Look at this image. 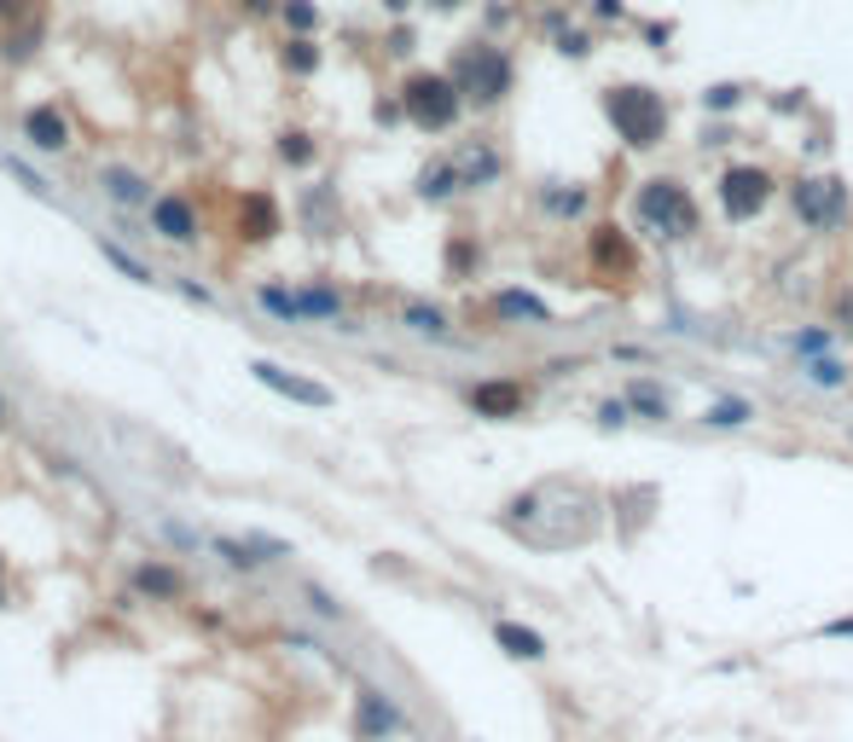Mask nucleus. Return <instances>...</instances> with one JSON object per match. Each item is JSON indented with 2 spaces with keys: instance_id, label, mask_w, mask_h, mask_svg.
<instances>
[{
  "instance_id": "obj_1",
  "label": "nucleus",
  "mask_w": 853,
  "mask_h": 742,
  "mask_svg": "<svg viewBox=\"0 0 853 742\" xmlns=\"http://www.w3.org/2000/svg\"><path fill=\"white\" fill-rule=\"evenodd\" d=\"M400 111H407V123H418L424 133H447L464 111V93H459L454 76L418 71V76L400 81Z\"/></svg>"
},
{
  "instance_id": "obj_2",
  "label": "nucleus",
  "mask_w": 853,
  "mask_h": 742,
  "mask_svg": "<svg viewBox=\"0 0 853 742\" xmlns=\"http://www.w3.org/2000/svg\"><path fill=\"white\" fill-rule=\"evenodd\" d=\"M604 111H610L615 133H622L633 151L657 145L662 133H667V105H662V93H650V88H610L604 93Z\"/></svg>"
},
{
  "instance_id": "obj_3",
  "label": "nucleus",
  "mask_w": 853,
  "mask_h": 742,
  "mask_svg": "<svg viewBox=\"0 0 853 742\" xmlns=\"http://www.w3.org/2000/svg\"><path fill=\"white\" fill-rule=\"evenodd\" d=\"M459 81V93H464V105H499V99L511 93V59L499 53V47L488 41H471L459 53V64L447 71Z\"/></svg>"
},
{
  "instance_id": "obj_4",
  "label": "nucleus",
  "mask_w": 853,
  "mask_h": 742,
  "mask_svg": "<svg viewBox=\"0 0 853 742\" xmlns=\"http://www.w3.org/2000/svg\"><path fill=\"white\" fill-rule=\"evenodd\" d=\"M639 215H645V227L667 232V239H691L697 232V204H691V192H685L679 180H645L639 186Z\"/></svg>"
},
{
  "instance_id": "obj_5",
  "label": "nucleus",
  "mask_w": 853,
  "mask_h": 742,
  "mask_svg": "<svg viewBox=\"0 0 853 742\" xmlns=\"http://www.w3.org/2000/svg\"><path fill=\"white\" fill-rule=\"evenodd\" d=\"M766 204H773V175H766V168L743 163V168H726L721 175V209L731 221H755Z\"/></svg>"
},
{
  "instance_id": "obj_6",
  "label": "nucleus",
  "mask_w": 853,
  "mask_h": 742,
  "mask_svg": "<svg viewBox=\"0 0 853 742\" xmlns=\"http://www.w3.org/2000/svg\"><path fill=\"white\" fill-rule=\"evenodd\" d=\"M250 378L262 383V389H273L284 400H296V407H331V389L326 383H314V378H296L291 366H279V360H250Z\"/></svg>"
},
{
  "instance_id": "obj_7",
  "label": "nucleus",
  "mask_w": 853,
  "mask_h": 742,
  "mask_svg": "<svg viewBox=\"0 0 853 742\" xmlns=\"http://www.w3.org/2000/svg\"><path fill=\"white\" fill-rule=\"evenodd\" d=\"M464 400H471L476 418H494V424H506V418H523L529 389H523L517 378H488V383H471V389H464Z\"/></svg>"
},
{
  "instance_id": "obj_8",
  "label": "nucleus",
  "mask_w": 853,
  "mask_h": 742,
  "mask_svg": "<svg viewBox=\"0 0 853 742\" xmlns=\"http://www.w3.org/2000/svg\"><path fill=\"white\" fill-rule=\"evenodd\" d=\"M848 209V186L842 180H801L795 186V215L807 227H836Z\"/></svg>"
},
{
  "instance_id": "obj_9",
  "label": "nucleus",
  "mask_w": 853,
  "mask_h": 742,
  "mask_svg": "<svg viewBox=\"0 0 853 742\" xmlns=\"http://www.w3.org/2000/svg\"><path fill=\"white\" fill-rule=\"evenodd\" d=\"M152 232L163 244H198L204 232H198V209H192V197H180V192H163V197H152Z\"/></svg>"
},
{
  "instance_id": "obj_10",
  "label": "nucleus",
  "mask_w": 853,
  "mask_h": 742,
  "mask_svg": "<svg viewBox=\"0 0 853 742\" xmlns=\"http://www.w3.org/2000/svg\"><path fill=\"white\" fill-rule=\"evenodd\" d=\"M232 232H239L244 244L279 239V204H273V192H239V215H232Z\"/></svg>"
},
{
  "instance_id": "obj_11",
  "label": "nucleus",
  "mask_w": 853,
  "mask_h": 742,
  "mask_svg": "<svg viewBox=\"0 0 853 742\" xmlns=\"http://www.w3.org/2000/svg\"><path fill=\"white\" fill-rule=\"evenodd\" d=\"M24 140L36 145V151H64V145H71V116H64L59 105L24 111Z\"/></svg>"
},
{
  "instance_id": "obj_12",
  "label": "nucleus",
  "mask_w": 853,
  "mask_h": 742,
  "mask_svg": "<svg viewBox=\"0 0 853 742\" xmlns=\"http://www.w3.org/2000/svg\"><path fill=\"white\" fill-rule=\"evenodd\" d=\"M633 261H639V256H633L622 227H593V267H598V273H622L627 279Z\"/></svg>"
},
{
  "instance_id": "obj_13",
  "label": "nucleus",
  "mask_w": 853,
  "mask_h": 742,
  "mask_svg": "<svg viewBox=\"0 0 853 742\" xmlns=\"http://www.w3.org/2000/svg\"><path fill=\"white\" fill-rule=\"evenodd\" d=\"M133 592L152 598V603H175L180 592H187V580H180V568H175V563H157V556H152V563L133 568Z\"/></svg>"
},
{
  "instance_id": "obj_14",
  "label": "nucleus",
  "mask_w": 853,
  "mask_h": 742,
  "mask_svg": "<svg viewBox=\"0 0 853 742\" xmlns=\"http://www.w3.org/2000/svg\"><path fill=\"white\" fill-rule=\"evenodd\" d=\"M99 180H105V197H111V204H123V209H152V186H145V175H133V168L116 163V168H105Z\"/></svg>"
},
{
  "instance_id": "obj_15",
  "label": "nucleus",
  "mask_w": 853,
  "mask_h": 742,
  "mask_svg": "<svg viewBox=\"0 0 853 742\" xmlns=\"http://www.w3.org/2000/svg\"><path fill=\"white\" fill-rule=\"evenodd\" d=\"M494 638H499L506 655H517V662H540L546 655V638L534 627H517V621H494Z\"/></svg>"
},
{
  "instance_id": "obj_16",
  "label": "nucleus",
  "mask_w": 853,
  "mask_h": 742,
  "mask_svg": "<svg viewBox=\"0 0 853 742\" xmlns=\"http://www.w3.org/2000/svg\"><path fill=\"white\" fill-rule=\"evenodd\" d=\"M296 308H303V319H326V325H338L343 296L331 291V284H296Z\"/></svg>"
},
{
  "instance_id": "obj_17",
  "label": "nucleus",
  "mask_w": 853,
  "mask_h": 742,
  "mask_svg": "<svg viewBox=\"0 0 853 742\" xmlns=\"http://www.w3.org/2000/svg\"><path fill=\"white\" fill-rule=\"evenodd\" d=\"M464 186V175H459V163L447 157V163H430L424 175H418V197H430V204H442V197H454Z\"/></svg>"
},
{
  "instance_id": "obj_18",
  "label": "nucleus",
  "mask_w": 853,
  "mask_h": 742,
  "mask_svg": "<svg viewBox=\"0 0 853 742\" xmlns=\"http://www.w3.org/2000/svg\"><path fill=\"white\" fill-rule=\"evenodd\" d=\"M273 151H279L284 168H314V157H320V145H314L308 128H284L279 140H273Z\"/></svg>"
},
{
  "instance_id": "obj_19",
  "label": "nucleus",
  "mask_w": 853,
  "mask_h": 742,
  "mask_svg": "<svg viewBox=\"0 0 853 742\" xmlns=\"http://www.w3.org/2000/svg\"><path fill=\"white\" fill-rule=\"evenodd\" d=\"M454 163H459L464 186H488V180L499 175V151H494V145H464Z\"/></svg>"
},
{
  "instance_id": "obj_20",
  "label": "nucleus",
  "mask_w": 853,
  "mask_h": 742,
  "mask_svg": "<svg viewBox=\"0 0 853 742\" xmlns=\"http://www.w3.org/2000/svg\"><path fill=\"white\" fill-rule=\"evenodd\" d=\"M36 53H41V18H24L7 41H0V59L7 64H29Z\"/></svg>"
},
{
  "instance_id": "obj_21",
  "label": "nucleus",
  "mask_w": 853,
  "mask_h": 742,
  "mask_svg": "<svg viewBox=\"0 0 853 742\" xmlns=\"http://www.w3.org/2000/svg\"><path fill=\"white\" fill-rule=\"evenodd\" d=\"M400 714L390 702L378 696V690H360V737H383V731H395Z\"/></svg>"
},
{
  "instance_id": "obj_22",
  "label": "nucleus",
  "mask_w": 853,
  "mask_h": 742,
  "mask_svg": "<svg viewBox=\"0 0 853 742\" xmlns=\"http://www.w3.org/2000/svg\"><path fill=\"white\" fill-rule=\"evenodd\" d=\"M279 64L291 76H314V71H320V47H314V36H291L279 47Z\"/></svg>"
},
{
  "instance_id": "obj_23",
  "label": "nucleus",
  "mask_w": 853,
  "mask_h": 742,
  "mask_svg": "<svg viewBox=\"0 0 853 742\" xmlns=\"http://www.w3.org/2000/svg\"><path fill=\"white\" fill-rule=\"evenodd\" d=\"M494 314H506V319H534V325H546V302H534L529 291H499L494 296Z\"/></svg>"
},
{
  "instance_id": "obj_24",
  "label": "nucleus",
  "mask_w": 853,
  "mask_h": 742,
  "mask_svg": "<svg viewBox=\"0 0 853 742\" xmlns=\"http://www.w3.org/2000/svg\"><path fill=\"white\" fill-rule=\"evenodd\" d=\"M256 302L273 319H284V325H303V308H296V291H284V284H256Z\"/></svg>"
},
{
  "instance_id": "obj_25",
  "label": "nucleus",
  "mask_w": 853,
  "mask_h": 742,
  "mask_svg": "<svg viewBox=\"0 0 853 742\" xmlns=\"http://www.w3.org/2000/svg\"><path fill=\"white\" fill-rule=\"evenodd\" d=\"M99 256H105V261H111V267H116V273H123V279H133V284H157V273H152V267H145L140 256H128L123 244L99 239Z\"/></svg>"
},
{
  "instance_id": "obj_26",
  "label": "nucleus",
  "mask_w": 853,
  "mask_h": 742,
  "mask_svg": "<svg viewBox=\"0 0 853 742\" xmlns=\"http://www.w3.org/2000/svg\"><path fill=\"white\" fill-rule=\"evenodd\" d=\"M400 325L418 331V336H447V314L430 308V302H407V308H400Z\"/></svg>"
},
{
  "instance_id": "obj_27",
  "label": "nucleus",
  "mask_w": 853,
  "mask_h": 742,
  "mask_svg": "<svg viewBox=\"0 0 853 742\" xmlns=\"http://www.w3.org/2000/svg\"><path fill=\"white\" fill-rule=\"evenodd\" d=\"M279 18H284L291 36H314V29H320V7H314V0H284Z\"/></svg>"
},
{
  "instance_id": "obj_28",
  "label": "nucleus",
  "mask_w": 853,
  "mask_h": 742,
  "mask_svg": "<svg viewBox=\"0 0 853 742\" xmlns=\"http://www.w3.org/2000/svg\"><path fill=\"white\" fill-rule=\"evenodd\" d=\"M215 556H227V568H239V575H250V568H262V556L250 539H215Z\"/></svg>"
},
{
  "instance_id": "obj_29",
  "label": "nucleus",
  "mask_w": 853,
  "mask_h": 742,
  "mask_svg": "<svg viewBox=\"0 0 853 742\" xmlns=\"http://www.w3.org/2000/svg\"><path fill=\"white\" fill-rule=\"evenodd\" d=\"M0 168H7V175H18V180H24V186H29V192H36V197H53V186H47L41 175H29V168H24L18 157H0Z\"/></svg>"
},
{
  "instance_id": "obj_30",
  "label": "nucleus",
  "mask_w": 853,
  "mask_h": 742,
  "mask_svg": "<svg viewBox=\"0 0 853 742\" xmlns=\"http://www.w3.org/2000/svg\"><path fill=\"white\" fill-rule=\"evenodd\" d=\"M627 395H633V407H645L650 418H662V412H667V400H662L657 389H650V383H633V389H627Z\"/></svg>"
},
{
  "instance_id": "obj_31",
  "label": "nucleus",
  "mask_w": 853,
  "mask_h": 742,
  "mask_svg": "<svg viewBox=\"0 0 853 742\" xmlns=\"http://www.w3.org/2000/svg\"><path fill=\"white\" fill-rule=\"evenodd\" d=\"M175 291L187 296V302H198V308H209V302H215V291H204V284L187 279V273H175Z\"/></svg>"
},
{
  "instance_id": "obj_32",
  "label": "nucleus",
  "mask_w": 853,
  "mask_h": 742,
  "mask_svg": "<svg viewBox=\"0 0 853 742\" xmlns=\"http://www.w3.org/2000/svg\"><path fill=\"white\" fill-rule=\"evenodd\" d=\"M581 204H587L581 192H546V209H558V215H581Z\"/></svg>"
},
{
  "instance_id": "obj_33",
  "label": "nucleus",
  "mask_w": 853,
  "mask_h": 742,
  "mask_svg": "<svg viewBox=\"0 0 853 742\" xmlns=\"http://www.w3.org/2000/svg\"><path fill=\"white\" fill-rule=\"evenodd\" d=\"M743 418H749V412L738 407V400H726V407H714V412H709V424H721V430H731V424H743Z\"/></svg>"
},
{
  "instance_id": "obj_34",
  "label": "nucleus",
  "mask_w": 853,
  "mask_h": 742,
  "mask_svg": "<svg viewBox=\"0 0 853 742\" xmlns=\"http://www.w3.org/2000/svg\"><path fill=\"white\" fill-rule=\"evenodd\" d=\"M308 603H314V610H320L326 621H343V603H331V598L320 592V586H308Z\"/></svg>"
},
{
  "instance_id": "obj_35",
  "label": "nucleus",
  "mask_w": 853,
  "mask_h": 742,
  "mask_svg": "<svg viewBox=\"0 0 853 742\" xmlns=\"http://www.w3.org/2000/svg\"><path fill=\"white\" fill-rule=\"evenodd\" d=\"M702 105H714V111H731V105H738V88H714V93H702Z\"/></svg>"
},
{
  "instance_id": "obj_36",
  "label": "nucleus",
  "mask_w": 853,
  "mask_h": 742,
  "mask_svg": "<svg viewBox=\"0 0 853 742\" xmlns=\"http://www.w3.org/2000/svg\"><path fill=\"white\" fill-rule=\"evenodd\" d=\"M558 53H569V59H587L593 47H587V36H558Z\"/></svg>"
},
{
  "instance_id": "obj_37",
  "label": "nucleus",
  "mask_w": 853,
  "mask_h": 742,
  "mask_svg": "<svg viewBox=\"0 0 853 742\" xmlns=\"http://www.w3.org/2000/svg\"><path fill=\"white\" fill-rule=\"evenodd\" d=\"M239 7L250 12V18H273V12L284 7V0H239Z\"/></svg>"
},
{
  "instance_id": "obj_38",
  "label": "nucleus",
  "mask_w": 853,
  "mask_h": 742,
  "mask_svg": "<svg viewBox=\"0 0 853 742\" xmlns=\"http://www.w3.org/2000/svg\"><path fill=\"white\" fill-rule=\"evenodd\" d=\"M447 267H454V273H464V267H471V244H464V239L447 250Z\"/></svg>"
},
{
  "instance_id": "obj_39",
  "label": "nucleus",
  "mask_w": 853,
  "mask_h": 742,
  "mask_svg": "<svg viewBox=\"0 0 853 742\" xmlns=\"http://www.w3.org/2000/svg\"><path fill=\"white\" fill-rule=\"evenodd\" d=\"M18 12H24V18H36V7H24V0H0V18H18Z\"/></svg>"
},
{
  "instance_id": "obj_40",
  "label": "nucleus",
  "mask_w": 853,
  "mask_h": 742,
  "mask_svg": "<svg viewBox=\"0 0 853 742\" xmlns=\"http://www.w3.org/2000/svg\"><path fill=\"white\" fill-rule=\"evenodd\" d=\"M598 418H604V424H627V407H622V400H610V407H598Z\"/></svg>"
},
{
  "instance_id": "obj_41",
  "label": "nucleus",
  "mask_w": 853,
  "mask_h": 742,
  "mask_svg": "<svg viewBox=\"0 0 853 742\" xmlns=\"http://www.w3.org/2000/svg\"><path fill=\"white\" fill-rule=\"evenodd\" d=\"M390 53H395V59L412 53V29H395V36H390Z\"/></svg>"
},
{
  "instance_id": "obj_42",
  "label": "nucleus",
  "mask_w": 853,
  "mask_h": 742,
  "mask_svg": "<svg viewBox=\"0 0 853 742\" xmlns=\"http://www.w3.org/2000/svg\"><path fill=\"white\" fill-rule=\"evenodd\" d=\"M598 18H622V0H598Z\"/></svg>"
},
{
  "instance_id": "obj_43",
  "label": "nucleus",
  "mask_w": 853,
  "mask_h": 742,
  "mask_svg": "<svg viewBox=\"0 0 853 742\" xmlns=\"http://www.w3.org/2000/svg\"><path fill=\"white\" fill-rule=\"evenodd\" d=\"M383 7H390V12H407V7H412V0H383Z\"/></svg>"
},
{
  "instance_id": "obj_44",
  "label": "nucleus",
  "mask_w": 853,
  "mask_h": 742,
  "mask_svg": "<svg viewBox=\"0 0 853 742\" xmlns=\"http://www.w3.org/2000/svg\"><path fill=\"white\" fill-rule=\"evenodd\" d=\"M430 7H442V12H454V7H459V0H430Z\"/></svg>"
},
{
  "instance_id": "obj_45",
  "label": "nucleus",
  "mask_w": 853,
  "mask_h": 742,
  "mask_svg": "<svg viewBox=\"0 0 853 742\" xmlns=\"http://www.w3.org/2000/svg\"><path fill=\"white\" fill-rule=\"evenodd\" d=\"M0 418H7V400H0Z\"/></svg>"
},
{
  "instance_id": "obj_46",
  "label": "nucleus",
  "mask_w": 853,
  "mask_h": 742,
  "mask_svg": "<svg viewBox=\"0 0 853 742\" xmlns=\"http://www.w3.org/2000/svg\"><path fill=\"white\" fill-rule=\"evenodd\" d=\"M0 598H7V592H0Z\"/></svg>"
}]
</instances>
